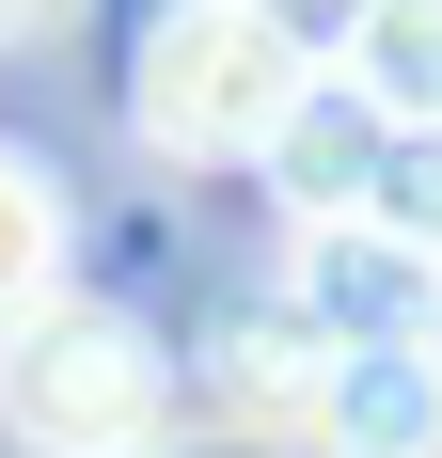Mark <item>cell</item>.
<instances>
[{
	"label": "cell",
	"instance_id": "cell-7",
	"mask_svg": "<svg viewBox=\"0 0 442 458\" xmlns=\"http://www.w3.org/2000/svg\"><path fill=\"white\" fill-rule=\"evenodd\" d=\"M237 16H268V32L301 47V64H332V47L363 32V0H237Z\"/></svg>",
	"mask_w": 442,
	"mask_h": 458
},
{
	"label": "cell",
	"instance_id": "cell-1",
	"mask_svg": "<svg viewBox=\"0 0 442 458\" xmlns=\"http://www.w3.org/2000/svg\"><path fill=\"white\" fill-rule=\"evenodd\" d=\"M0 427L32 458H158V427H174V348H158L127 301H64V284H47L32 317L0 332Z\"/></svg>",
	"mask_w": 442,
	"mask_h": 458
},
{
	"label": "cell",
	"instance_id": "cell-2",
	"mask_svg": "<svg viewBox=\"0 0 442 458\" xmlns=\"http://www.w3.org/2000/svg\"><path fill=\"white\" fill-rule=\"evenodd\" d=\"M301 47L268 32V16H237V0H158V32H142L127 64V127L174 158V174H221V158H253L285 111H301Z\"/></svg>",
	"mask_w": 442,
	"mask_h": 458
},
{
	"label": "cell",
	"instance_id": "cell-5",
	"mask_svg": "<svg viewBox=\"0 0 442 458\" xmlns=\"http://www.w3.org/2000/svg\"><path fill=\"white\" fill-rule=\"evenodd\" d=\"M47 284H64V190H47V158L0 142V332L32 317Z\"/></svg>",
	"mask_w": 442,
	"mask_h": 458
},
{
	"label": "cell",
	"instance_id": "cell-6",
	"mask_svg": "<svg viewBox=\"0 0 442 458\" xmlns=\"http://www.w3.org/2000/svg\"><path fill=\"white\" fill-rule=\"evenodd\" d=\"M363 222L442 253V127H379V174H363Z\"/></svg>",
	"mask_w": 442,
	"mask_h": 458
},
{
	"label": "cell",
	"instance_id": "cell-8",
	"mask_svg": "<svg viewBox=\"0 0 442 458\" xmlns=\"http://www.w3.org/2000/svg\"><path fill=\"white\" fill-rule=\"evenodd\" d=\"M32 16H47V0H0V47H16V32H32Z\"/></svg>",
	"mask_w": 442,
	"mask_h": 458
},
{
	"label": "cell",
	"instance_id": "cell-3",
	"mask_svg": "<svg viewBox=\"0 0 442 458\" xmlns=\"http://www.w3.org/2000/svg\"><path fill=\"white\" fill-rule=\"evenodd\" d=\"M268 301H285L316 348H427L442 332V253H411V237H379V222H316Z\"/></svg>",
	"mask_w": 442,
	"mask_h": 458
},
{
	"label": "cell",
	"instance_id": "cell-4",
	"mask_svg": "<svg viewBox=\"0 0 442 458\" xmlns=\"http://www.w3.org/2000/svg\"><path fill=\"white\" fill-rule=\"evenodd\" d=\"M332 80L379 127H442V0H363V32L332 47Z\"/></svg>",
	"mask_w": 442,
	"mask_h": 458
}]
</instances>
